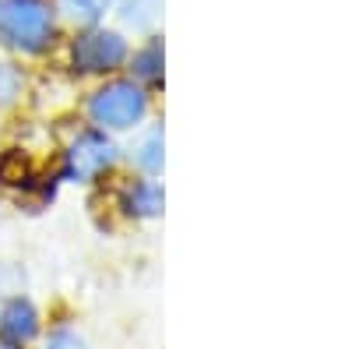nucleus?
I'll return each mask as SVG.
<instances>
[{
  "instance_id": "obj_1",
  "label": "nucleus",
  "mask_w": 352,
  "mask_h": 349,
  "mask_svg": "<svg viewBox=\"0 0 352 349\" xmlns=\"http://www.w3.org/2000/svg\"><path fill=\"white\" fill-rule=\"evenodd\" d=\"M0 39L36 53L53 39V11L46 0H0Z\"/></svg>"
},
{
  "instance_id": "obj_2",
  "label": "nucleus",
  "mask_w": 352,
  "mask_h": 349,
  "mask_svg": "<svg viewBox=\"0 0 352 349\" xmlns=\"http://www.w3.org/2000/svg\"><path fill=\"white\" fill-rule=\"evenodd\" d=\"M88 109H92L96 124L124 131V127H134L144 116V109H148V96H144L134 81H113V85H106V89H99L92 96V106Z\"/></svg>"
},
{
  "instance_id": "obj_3",
  "label": "nucleus",
  "mask_w": 352,
  "mask_h": 349,
  "mask_svg": "<svg viewBox=\"0 0 352 349\" xmlns=\"http://www.w3.org/2000/svg\"><path fill=\"white\" fill-rule=\"evenodd\" d=\"M124 56H127V43L116 32H88L74 43V67H81L88 74L120 67Z\"/></svg>"
},
{
  "instance_id": "obj_4",
  "label": "nucleus",
  "mask_w": 352,
  "mask_h": 349,
  "mask_svg": "<svg viewBox=\"0 0 352 349\" xmlns=\"http://www.w3.org/2000/svg\"><path fill=\"white\" fill-rule=\"evenodd\" d=\"M113 156H116V149L102 131H85V134H78V141L67 152V173L74 180H92L113 162Z\"/></svg>"
},
{
  "instance_id": "obj_5",
  "label": "nucleus",
  "mask_w": 352,
  "mask_h": 349,
  "mask_svg": "<svg viewBox=\"0 0 352 349\" xmlns=\"http://www.w3.org/2000/svg\"><path fill=\"white\" fill-rule=\"evenodd\" d=\"M36 332H39V317H36V307L28 300H11L4 310H0V335H4L11 346L28 342Z\"/></svg>"
},
{
  "instance_id": "obj_6",
  "label": "nucleus",
  "mask_w": 352,
  "mask_h": 349,
  "mask_svg": "<svg viewBox=\"0 0 352 349\" xmlns=\"http://www.w3.org/2000/svg\"><path fill=\"white\" fill-rule=\"evenodd\" d=\"M127 212H134V215H141V219L159 215V212H162V187L152 184V180L134 184L131 194H127Z\"/></svg>"
},
{
  "instance_id": "obj_7",
  "label": "nucleus",
  "mask_w": 352,
  "mask_h": 349,
  "mask_svg": "<svg viewBox=\"0 0 352 349\" xmlns=\"http://www.w3.org/2000/svg\"><path fill=\"white\" fill-rule=\"evenodd\" d=\"M162 127H152L148 134H144L138 141V149H134V162L144 169V173H159L162 169Z\"/></svg>"
},
{
  "instance_id": "obj_8",
  "label": "nucleus",
  "mask_w": 352,
  "mask_h": 349,
  "mask_svg": "<svg viewBox=\"0 0 352 349\" xmlns=\"http://www.w3.org/2000/svg\"><path fill=\"white\" fill-rule=\"evenodd\" d=\"M134 74L141 81H159L162 78V46L159 43H152L148 50H141L134 56Z\"/></svg>"
},
{
  "instance_id": "obj_9",
  "label": "nucleus",
  "mask_w": 352,
  "mask_h": 349,
  "mask_svg": "<svg viewBox=\"0 0 352 349\" xmlns=\"http://www.w3.org/2000/svg\"><path fill=\"white\" fill-rule=\"evenodd\" d=\"M159 11H162V0H131L127 11H124V18H127V25H134V28H152V25L159 21Z\"/></svg>"
},
{
  "instance_id": "obj_10",
  "label": "nucleus",
  "mask_w": 352,
  "mask_h": 349,
  "mask_svg": "<svg viewBox=\"0 0 352 349\" xmlns=\"http://www.w3.org/2000/svg\"><path fill=\"white\" fill-rule=\"evenodd\" d=\"M0 180L4 184H25L28 180V159L21 152H8L0 159Z\"/></svg>"
},
{
  "instance_id": "obj_11",
  "label": "nucleus",
  "mask_w": 352,
  "mask_h": 349,
  "mask_svg": "<svg viewBox=\"0 0 352 349\" xmlns=\"http://www.w3.org/2000/svg\"><path fill=\"white\" fill-rule=\"evenodd\" d=\"M109 8V0H64V11L74 21H96Z\"/></svg>"
},
{
  "instance_id": "obj_12",
  "label": "nucleus",
  "mask_w": 352,
  "mask_h": 349,
  "mask_svg": "<svg viewBox=\"0 0 352 349\" xmlns=\"http://www.w3.org/2000/svg\"><path fill=\"white\" fill-rule=\"evenodd\" d=\"M14 92H18V71H14L11 64L0 61V106L11 103V99H14Z\"/></svg>"
},
{
  "instance_id": "obj_13",
  "label": "nucleus",
  "mask_w": 352,
  "mask_h": 349,
  "mask_svg": "<svg viewBox=\"0 0 352 349\" xmlns=\"http://www.w3.org/2000/svg\"><path fill=\"white\" fill-rule=\"evenodd\" d=\"M46 349H88V346H85V339H81V335H74V332H67V328H64V332H56V335L50 339V346H46Z\"/></svg>"
},
{
  "instance_id": "obj_14",
  "label": "nucleus",
  "mask_w": 352,
  "mask_h": 349,
  "mask_svg": "<svg viewBox=\"0 0 352 349\" xmlns=\"http://www.w3.org/2000/svg\"><path fill=\"white\" fill-rule=\"evenodd\" d=\"M0 349H18V346H11V342H8V346H0Z\"/></svg>"
}]
</instances>
